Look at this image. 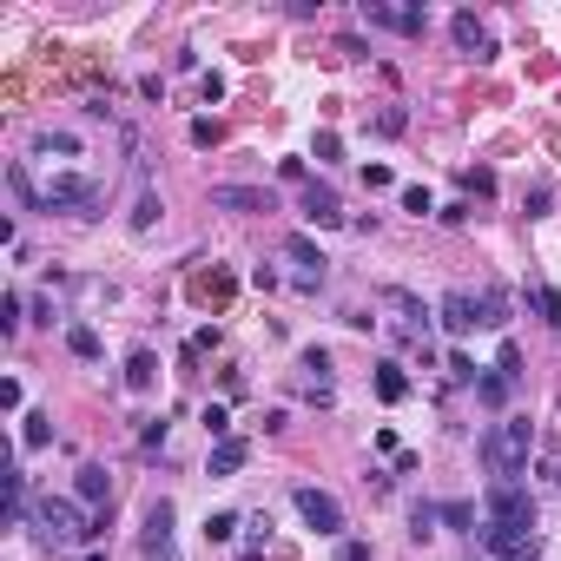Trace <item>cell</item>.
Instances as JSON below:
<instances>
[{
    "instance_id": "1",
    "label": "cell",
    "mask_w": 561,
    "mask_h": 561,
    "mask_svg": "<svg viewBox=\"0 0 561 561\" xmlns=\"http://www.w3.org/2000/svg\"><path fill=\"white\" fill-rule=\"evenodd\" d=\"M26 528H34L40 548H79V542H93L99 528H106V515L79 509V502H67V495H34V515H26Z\"/></svg>"
},
{
    "instance_id": "2",
    "label": "cell",
    "mask_w": 561,
    "mask_h": 561,
    "mask_svg": "<svg viewBox=\"0 0 561 561\" xmlns=\"http://www.w3.org/2000/svg\"><path fill=\"white\" fill-rule=\"evenodd\" d=\"M528 456H535V423H528V416H502V423H489L483 442H475V462H483L495 483H522Z\"/></svg>"
},
{
    "instance_id": "3",
    "label": "cell",
    "mask_w": 561,
    "mask_h": 561,
    "mask_svg": "<svg viewBox=\"0 0 561 561\" xmlns=\"http://www.w3.org/2000/svg\"><path fill=\"white\" fill-rule=\"evenodd\" d=\"M40 199H47V212H60V218H99L106 212V179H93V172H53L40 185Z\"/></svg>"
},
{
    "instance_id": "4",
    "label": "cell",
    "mask_w": 561,
    "mask_h": 561,
    "mask_svg": "<svg viewBox=\"0 0 561 561\" xmlns=\"http://www.w3.org/2000/svg\"><path fill=\"white\" fill-rule=\"evenodd\" d=\"M475 548L495 555V561H542V535H535V528L489 522V515H483V528H475Z\"/></svg>"
},
{
    "instance_id": "5",
    "label": "cell",
    "mask_w": 561,
    "mask_h": 561,
    "mask_svg": "<svg viewBox=\"0 0 561 561\" xmlns=\"http://www.w3.org/2000/svg\"><path fill=\"white\" fill-rule=\"evenodd\" d=\"M483 515H489V522L535 528V489H528V483H489V495H483Z\"/></svg>"
},
{
    "instance_id": "6",
    "label": "cell",
    "mask_w": 561,
    "mask_h": 561,
    "mask_svg": "<svg viewBox=\"0 0 561 561\" xmlns=\"http://www.w3.org/2000/svg\"><path fill=\"white\" fill-rule=\"evenodd\" d=\"M291 502H297L304 528H317V535H344V502H337L330 489H311V483H297V489H291Z\"/></svg>"
},
{
    "instance_id": "7",
    "label": "cell",
    "mask_w": 561,
    "mask_h": 561,
    "mask_svg": "<svg viewBox=\"0 0 561 561\" xmlns=\"http://www.w3.org/2000/svg\"><path fill=\"white\" fill-rule=\"evenodd\" d=\"M212 212L258 218V212H277V192L271 185H212Z\"/></svg>"
},
{
    "instance_id": "8",
    "label": "cell",
    "mask_w": 561,
    "mask_h": 561,
    "mask_svg": "<svg viewBox=\"0 0 561 561\" xmlns=\"http://www.w3.org/2000/svg\"><path fill=\"white\" fill-rule=\"evenodd\" d=\"M139 548H146L152 561H179V548H172V502H152L146 509V535H139Z\"/></svg>"
},
{
    "instance_id": "9",
    "label": "cell",
    "mask_w": 561,
    "mask_h": 561,
    "mask_svg": "<svg viewBox=\"0 0 561 561\" xmlns=\"http://www.w3.org/2000/svg\"><path fill=\"white\" fill-rule=\"evenodd\" d=\"M73 502H79V509H93V515H106V502H112L106 462H79V469H73Z\"/></svg>"
},
{
    "instance_id": "10",
    "label": "cell",
    "mask_w": 561,
    "mask_h": 561,
    "mask_svg": "<svg viewBox=\"0 0 561 561\" xmlns=\"http://www.w3.org/2000/svg\"><path fill=\"white\" fill-rule=\"evenodd\" d=\"M436 324L449 337H469V330H483V311H475V291H442L436 304Z\"/></svg>"
},
{
    "instance_id": "11",
    "label": "cell",
    "mask_w": 561,
    "mask_h": 561,
    "mask_svg": "<svg viewBox=\"0 0 561 561\" xmlns=\"http://www.w3.org/2000/svg\"><path fill=\"white\" fill-rule=\"evenodd\" d=\"M363 20H370V26H390V34H403V40H416V34L430 26L423 7H383V0H363Z\"/></svg>"
},
{
    "instance_id": "12",
    "label": "cell",
    "mask_w": 561,
    "mask_h": 561,
    "mask_svg": "<svg viewBox=\"0 0 561 561\" xmlns=\"http://www.w3.org/2000/svg\"><path fill=\"white\" fill-rule=\"evenodd\" d=\"M449 34H456V47L475 53V60H495V40H489V26L475 20V14H456V20H449Z\"/></svg>"
},
{
    "instance_id": "13",
    "label": "cell",
    "mask_w": 561,
    "mask_h": 561,
    "mask_svg": "<svg viewBox=\"0 0 561 561\" xmlns=\"http://www.w3.org/2000/svg\"><path fill=\"white\" fill-rule=\"evenodd\" d=\"M304 218H311V224H344V205H337V192L330 185H304Z\"/></svg>"
},
{
    "instance_id": "14",
    "label": "cell",
    "mask_w": 561,
    "mask_h": 561,
    "mask_svg": "<svg viewBox=\"0 0 561 561\" xmlns=\"http://www.w3.org/2000/svg\"><path fill=\"white\" fill-rule=\"evenodd\" d=\"M475 311H483V330H502L509 311H515V297L502 291V285H483V291H475Z\"/></svg>"
},
{
    "instance_id": "15",
    "label": "cell",
    "mask_w": 561,
    "mask_h": 561,
    "mask_svg": "<svg viewBox=\"0 0 561 561\" xmlns=\"http://www.w3.org/2000/svg\"><path fill=\"white\" fill-rule=\"evenodd\" d=\"M34 159H79V132L40 126V132H34Z\"/></svg>"
},
{
    "instance_id": "16",
    "label": "cell",
    "mask_w": 561,
    "mask_h": 561,
    "mask_svg": "<svg viewBox=\"0 0 561 561\" xmlns=\"http://www.w3.org/2000/svg\"><path fill=\"white\" fill-rule=\"evenodd\" d=\"M244 462H251V442H244V436H224V442H212V462H205V469H212V475H238Z\"/></svg>"
},
{
    "instance_id": "17",
    "label": "cell",
    "mask_w": 561,
    "mask_h": 561,
    "mask_svg": "<svg viewBox=\"0 0 561 561\" xmlns=\"http://www.w3.org/2000/svg\"><path fill=\"white\" fill-rule=\"evenodd\" d=\"M509 397H515V383L502 377V370H483V377H475V403H483V410H502Z\"/></svg>"
},
{
    "instance_id": "18",
    "label": "cell",
    "mask_w": 561,
    "mask_h": 561,
    "mask_svg": "<svg viewBox=\"0 0 561 561\" xmlns=\"http://www.w3.org/2000/svg\"><path fill=\"white\" fill-rule=\"evenodd\" d=\"M152 383H159V357H152V350H132V357H126V390L146 397Z\"/></svg>"
},
{
    "instance_id": "19",
    "label": "cell",
    "mask_w": 561,
    "mask_h": 561,
    "mask_svg": "<svg viewBox=\"0 0 561 561\" xmlns=\"http://www.w3.org/2000/svg\"><path fill=\"white\" fill-rule=\"evenodd\" d=\"M7 192H14V199H20V212H47V199H40V192H34V172H26L20 159L7 165Z\"/></svg>"
},
{
    "instance_id": "20",
    "label": "cell",
    "mask_w": 561,
    "mask_h": 561,
    "mask_svg": "<svg viewBox=\"0 0 561 561\" xmlns=\"http://www.w3.org/2000/svg\"><path fill=\"white\" fill-rule=\"evenodd\" d=\"M377 397H383V403H403V397H410L403 363H377Z\"/></svg>"
},
{
    "instance_id": "21",
    "label": "cell",
    "mask_w": 561,
    "mask_h": 561,
    "mask_svg": "<svg viewBox=\"0 0 561 561\" xmlns=\"http://www.w3.org/2000/svg\"><path fill=\"white\" fill-rule=\"evenodd\" d=\"M436 528H442V502H410V535L430 542Z\"/></svg>"
},
{
    "instance_id": "22",
    "label": "cell",
    "mask_w": 561,
    "mask_h": 561,
    "mask_svg": "<svg viewBox=\"0 0 561 561\" xmlns=\"http://www.w3.org/2000/svg\"><path fill=\"white\" fill-rule=\"evenodd\" d=\"M67 350H73L79 363H99V330H93V324H67Z\"/></svg>"
},
{
    "instance_id": "23",
    "label": "cell",
    "mask_w": 561,
    "mask_h": 561,
    "mask_svg": "<svg viewBox=\"0 0 561 561\" xmlns=\"http://www.w3.org/2000/svg\"><path fill=\"white\" fill-rule=\"evenodd\" d=\"M285 251H291V258H297L304 271H311V277H324V265H330V258H324V251H317L311 238H304V232H291V238H285Z\"/></svg>"
},
{
    "instance_id": "24",
    "label": "cell",
    "mask_w": 561,
    "mask_h": 561,
    "mask_svg": "<svg viewBox=\"0 0 561 561\" xmlns=\"http://www.w3.org/2000/svg\"><path fill=\"white\" fill-rule=\"evenodd\" d=\"M159 218H165V205H159V192H152V185H139V205H132V232H152Z\"/></svg>"
},
{
    "instance_id": "25",
    "label": "cell",
    "mask_w": 561,
    "mask_h": 561,
    "mask_svg": "<svg viewBox=\"0 0 561 561\" xmlns=\"http://www.w3.org/2000/svg\"><path fill=\"white\" fill-rule=\"evenodd\" d=\"M238 528H244V515H232V509H218V515H205V542H238Z\"/></svg>"
},
{
    "instance_id": "26",
    "label": "cell",
    "mask_w": 561,
    "mask_h": 561,
    "mask_svg": "<svg viewBox=\"0 0 561 561\" xmlns=\"http://www.w3.org/2000/svg\"><path fill=\"white\" fill-rule=\"evenodd\" d=\"M47 442H53V416L34 410V416H26V430H20V449H47Z\"/></svg>"
},
{
    "instance_id": "27",
    "label": "cell",
    "mask_w": 561,
    "mask_h": 561,
    "mask_svg": "<svg viewBox=\"0 0 561 561\" xmlns=\"http://www.w3.org/2000/svg\"><path fill=\"white\" fill-rule=\"evenodd\" d=\"M528 304H535V311L561 330V291H555V285H528Z\"/></svg>"
},
{
    "instance_id": "28",
    "label": "cell",
    "mask_w": 561,
    "mask_h": 561,
    "mask_svg": "<svg viewBox=\"0 0 561 561\" xmlns=\"http://www.w3.org/2000/svg\"><path fill=\"white\" fill-rule=\"evenodd\" d=\"M442 528H462V535H475V502H442Z\"/></svg>"
},
{
    "instance_id": "29",
    "label": "cell",
    "mask_w": 561,
    "mask_h": 561,
    "mask_svg": "<svg viewBox=\"0 0 561 561\" xmlns=\"http://www.w3.org/2000/svg\"><path fill=\"white\" fill-rule=\"evenodd\" d=\"M20 311H26V304H20V291H7V297H0V330H7V337H14V330L26 324Z\"/></svg>"
},
{
    "instance_id": "30",
    "label": "cell",
    "mask_w": 561,
    "mask_h": 561,
    "mask_svg": "<svg viewBox=\"0 0 561 561\" xmlns=\"http://www.w3.org/2000/svg\"><path fill=\"white\" fill-rule=\"evenodd\" d=\"M403 126H410V112H403V106H390V112H377V132H383V139H397Z\"/></svg>"
},
{
    "instance_id": "31",
    "label": "cell",
    "mask_w": 561,
    "mask_h": 561,
    "mask_svg": "<svg viewBox=\"0 0 561 561\" xmlns=\"http://www.w3.org/2000/svg\"><path fill=\"white\" fill-rule=\"evenodd\" d=\"M462 185L475 192V199H489V192H495V172H489V165H475V172H462Z\"/></svg>"
},
{
    "instance_id": "32",
    "label": "cell",
    "mask_w": 561,
    "mask_h": 561,
    "mask_svg": "<svg viewBox=\"0 0 561 561\" xmlns=\"http://www.w3.org/2000/svg\"><path fill=\"white\" fill-rule=\"evenodd\" d=\"M403 212H416V218H423V212H436V199H430L423 185H403Z\"/></svg>"
},
{
    "instance_id": "33",
    "label": "cell",
    "mask_w": 561,
    "mask_h": 561,
    "mask_svg": "<svg viewBox=\"0 0 561 561\" xmlns=\"http://www.w3.org/2000/svg\"><path fill=\"white\" fill-rule=\"evenodd\" d=\"M495 370L515 383V377H522V350H515V344H502V350H495Z\"/></svg>"
},
{
    "instance_id": "34",
    "label": "cell",
    "mask_w": 561,
    "mask_h": 561,
    "mask_svg": "<svg viewBox=\"0 0 561 561\" xmlns=\"http://www.w3.org/2000/svg\"><path fill=\"white\" fill-rule=\"evenodd\" d=\"M205 436H212V442H224V436H232V416H224V410H218V403H212V410H205Z\"/></svg>"
},
{
    "instance_id": "35",
    "label": "cell",
    "mask_w": 561,
    "mask_h": 561,
    "mask_svg": "<svg viewBox=\"0 0 561 561\" xmlns=\"http://www.w3.org/2000/svg\"><path fill=\"white\" fill-rule=\"evenodd\" d=\"M337 561H370V542H363V535H344V542H337Z\"/></svg>"
},
{
    "instance_id": "36",
    "label": "cell",
    "mask_w": 561,
    "mask_h": 561,
    "mask_svg": "<svg viewBox=\"0 0 561 561\" xmlns=\"http://www.w3.org/2000/svg\"><path fill=\"white\" fill-rule=\"evenodd\" d=\"M139 442H146V449H165V423H159V416H146V423H139Z\"/></svg>"
},
{
    "instance_id": "37",
    "label": "cell",
    "mask_w": 561,
    "mask_h": 561,
    "mask_svg": "<svg viewBox=\"0 0 561 561\" xmlns=\"http://www.w3.org/2000/svg\"><path fill=\"white\" fill-rule=\"evenodd\" d=\"M192 146H218V119H192Z\"/></svg>"
},
{
    "instance_id": "38",
    "label": "cell",
    "mask_w": 561,
    "mask_h": 561,
    "mask_svg": "<svg viewBox=\"0 0 561 561\" xmlns=\"http://www.w3.org/2000/svg\"><path fill=\"white\" fill-rule=\"evenodd\" d=\"M317 159H324V165L344 159V139H337V132H317Z\"/></svg>"
},
{
    "instance_id": "39",
    "label": "cell",
    "mask_w": 561,
    "mask_h": 561,
    "mask_svg": "<svg viewBox=\"0 0 561 561\" xmlns=\"http://www.w3.org/2000/svg\"><path fill=\"white\" fill-rule=\"evenodd\" d=\"M548 199H555L548 185H535V192H528V218H548Z\"/></svg>"
},
{
    "instance_id": "40",
    "label": "cell",
    "mask_w": 561,
    "mask_h": 561,
    "mask_svg": "<svg viewBox=\"0 0 561 561\" xmlns=\"http://www.w3.org/2000/svg\"><path fill=\"white\" fill-rule=\"evenodd\" d=\"M238 561H265V548H244V555H238Z\"/></svg>"
},
{
    "instance_id": "41",
    "label": "cell",
    "mask_w": 561,
    "mask_h": 561,
    "mask_svg": "<svg viewBox=\"0 0 561 561\" xmlns=\"http://www.w3.org/2000/svg\"><path fill=\"white\" fill-rule=\"evenodd\" d=\"M87 561H106V555H99V548H93V555H87Z\"/></svg>"
}]
</instances>
